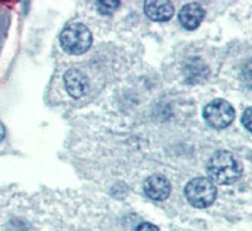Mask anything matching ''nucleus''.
<instances>
[{"instance_id":"1","label":"nucleus","mask_w":252,"mask_h":231,"mask_svg":"<svg viewBox=\"0 0 252 231\" xmlns=\"http://www.w3.org/2000/svg\"><path fill=\"white\" fill-rule=\"evenodd\" d=\"M207 172L215 182L228 185L236 182L240 179L242 169L231 152L217 151L209 158Z\"/></svg>"},{"instance_id":"2","label":"nucleus","mask_w":252,"mask_h":231,"mask_svg":"<svg viewBox=\"0 0 252 231\" xmlns=\"http://www.w3.org/2000/svg\"><path fill=\"white\" fill-rule=\"evenodd\" d=\"M60 42L64 51L69 54H82L91 47V31L81 23L71 24L62 30L60 35Z\"/></svg>"},{"instance_id":"3","label":"nucleus","mask_w":252,"mask_h":231,"mask_svg":"<svg viewBox=\"0 0 252 231\" xmlns=\"http://www.w3.org/2000/svg\"><path fill=\"white\" fill-rule=\"evenodd\" d=\"M184 194L190 205L198 208H204L215 203L217 188L209 179L197 177L187 183Z\"/></svg>"},{"instance_id":"4","label":"nucleus","mask_w":252,"mask_h":231,"mask_svg":"<svg viewBox=\"0 0 252 231\" xmlns=\"http://www.w3.org/2000/svg\"><path fill=\"white\" fill-rule=\"evenodd\" d=\"M203 118L212 128H226L235 120V109L224 100H213L203 109Z\"/></svg>"},{"instance_id":"5","label":"nucleus","mask_w":252,"mask_h":231,"mask_svg":"<svg viewBox=\"0 0 252 231\" xmlns=\"http://www.w3.org/2000/svg\"><path fill=\"white\" fill-rule=\"evenodd\" d=\"M144 192L152 200L163 201L170 194V183L161 175H153L144 182Z\"/></svg>"},{"instance_id":"6","label":"nucleus","mask_w":252,"mask_h":231,"mask_svg":"<svg viewBox=\"0 0 252 231\" xmlns=\"http://www.w3.org/2000/svg\"><path fill=\"white\" fill-rule=\"evenodd\" d=\"M64 83H66V89L73 98H80L85 96V93L89 89V80L82 72L78 69H69L64 75Z\"/></svg>"},{"instance_id":"7","label":"nucleus","mask_w":252,"mask_h":231,"mask_svg":"<svg viewBox=\"0 0 252 231\" xmlns=\"http://www.w3.org/2000/svg\"><path fill=\"white\" fill-rule=\"evenodd\" d=\"M179 23L188 30H194L199 26L204 18V10L199 4L189 3L183 5L179 12Z\"/></svg>"},{"instance_id":"8","label":"nucleus","mask_w":252,"mask_h":231,"mask_svg":"<svg viewBox=\"0 0 252 231\" xmlns=\"http://www.w3.org/2000/svg\"><path fill=\"white\" fill-rule=\"evenodd\" d=\"M144 10L145 14L154 22H166L174 14V6L172 5V3L163 0L146 1Z\"/></svg>"},{"instance_id":"9","label":"nucleus","mask_w":252,"mask_h":231,"mask_svg":"<svg viewBox=\"0 0 252 231\" xmlns=\"http://www.w3.org/2000/svg\"><path fill=\"white\" fill-rule=\"evenodd\" d=\"M241 77H242V82H244L245 86L252 89V59H250L244 66Z\"/></svg>"},{"instance_id":"10","label":"nucleus","mask_w":252,"mask_h":231,"mask_svg":"<svg viewBox=\"0 0 252 231\" xmlns=\"http://www.w3.org/2000/svg\"><path fill=\"white\" fill-rule=\"evenodd\" d=\"M119 6V1H98L97 10L102 15H109Z\"/></svg>"},{"instance_id":"11","label":"nucleus","mask_w":252,"mask_h":231,"mask_svg":"<svg viewBox=\"0 0 252 231\" xmlns=\"http://www.w3.org/2000/svg\"><path fill=\"white\" fill-rule=\"evenodd\" d=\"M241 122H242L245 128L252 133V107H249V108L245 109V112L242 113Z\"/></svg>"},{"instance_id":"12","label":"nucleus","mask_w":252,"mask_h":231,"mask_svg":"<svg viewBox=\"0 0 252 231\" xmlns=\"http://www.w3.org/2000/svg\"><path fill=\"white\" fill-rule=\"evenodd\" d=\"M5 231H26V228L20 221L18 220H12L9 221L5 226Z\"/></svg>"},{"instance_id":"13","label":"nucleus","mask_w":252,"mask_h":231,"mask_svg":"<svg viewBox=\"0 0 252 231\" xmlns=\"http://www.w3.org/2000/svg\"><path fill=\"white\" fill-rule=\"evenodd\" d=\"M136 231H159V229H158V226H155L154 224L143 223L141 225L138 226Z\"/></svg>"}]
</instances>
